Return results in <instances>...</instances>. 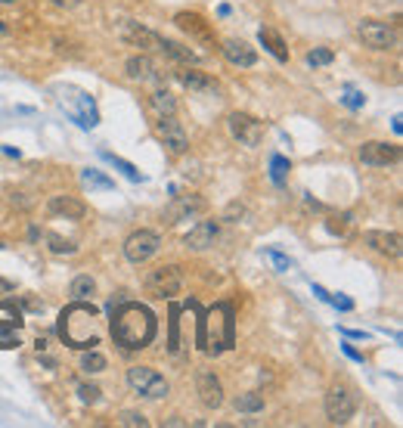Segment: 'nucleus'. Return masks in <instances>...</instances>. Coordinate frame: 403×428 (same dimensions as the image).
<instances>
[{
    "label": "nucleus",
    "instance_id": "obj_1",
    "mask_svg": "<svg viewBox=\"0 0 403 428\" xmlns=\"http://www.w3.org/2000/svg\"><path fill=\"white\" fill-rule=\"evenodd\" d=\"M155 329H159L155 314L146 305H140V301H121L118 310H112V338L124 351L149 348Z\"/></svg>",
    "mask_w": 403,
    "mask_h": 428
},
{
    "label": "nucleus",
    "instance_id": "obj_2",
    "mask_svg": "<svg viewBox=\"0 0 403 428\" xmlns=\"http://www.w3.org/2000/svg\"><path fill=\"white\" fill-rule=\"evenodd\" d=\"M99 310L90 301H72L66 310L59 314V338L68 348L87 351V348L99 345V326H97Z\"/></svg>",
    "mask_w": 403,
    "mask_h": 428
},
{
    "label": "nucleus",
    "instance_id": "obj_3",
    "mask_svg": "<svg viewBox=\"0 0 403 428\" xmlns=\"http://www.w3.org/2000/svg\"><path fill=\"white\" fill-rule=\"evenodd\" d=\"M199 348L205 354H223L236 341V320H232V305H214L202 314L199 320Z\"/></svg>",
    "mask_w": 403,
    "mask_h": 428
},
{
    "label": "nucleus",
    "instance_id": "obj_4",
    "mask_svg": "<svg viewBox=\"0 0 403 428\" xmlns=\"http://www.w3.org/2000/svg\"><path fill=\"white\" fill-rule=\"evenodd\" d=\"M53 93H56V103L62 112L72 118L78 128L84 130H93L99 124V109H97V99L90 97L87 90L75 87V84H56L53 87Z\"/></svg>",
    "mask_w": 403,
    "mask_h": 428
},
{
    "label": "nucleus",
    "instance_id": "obj_5",
    "mask_svg": "<svg viewBox=\"0 0 403 428\" xmlns=\"http://www.w3.org/2000/svg\"><path fill=\"white\" fill-rule=\"evenodd\" d=\"M146 292L152 298L170 301L183 292V270L177 264H165V267H155L149 276H146Z\"/></svg>",
    "mask_w": 403,
    "mask_h": 428
},
{
    "label": "nucleus",
    "instance_id": "obj_6",
    "mask_svg": "<svg viewBox=\"0 0 403 428\" xmlns=\"http://www.w3.org/2000/svg\"><path fill=\"white\" fill-rule=\"evenodd\" d=\"M22 326H25V320H22V307L16 305L13 298H4L0 301V348H4V351L22 345V338H19Z\"/></svg>",
    "mask_w": 403,
    "mask_h": 428
},
{
    "label": "nucleus",
    "instance_id": "obj_7",
    "mask_svg": "<svg viewBox=\"0 0 403 428\" xmlns=\"http://www.w3.org/2000/svg\"><path fill=\"white\" fill-rule=\"evenodd\" d=\"M128 385L134 388L137 394L149 398V401H159V398H165V394H168L165 376H159L152 367H130L128 369Z\"/></svg>",
    "mask_w": 403,
    "mask_h": 428
},
{
    "label": "nucleus",
    "instance_id": "obj_8",
    "mask_svg": "<svg viewBox=\"0 0 403 428\" xmlns=\"http://www.w3.org/2000/svg\"><path fill=\"white\" fill-rule=\"evenodd\" d=\"M356 410V401H354V391L347 385H332L329 394H326V416H329L332 425H345L351 422Z\"/></svg>",
    "mask_w": 403,
    "mask_h": 428
},
{
    "label": "nucleus",
    "instance_id": "obj_9",
    "mask_svg": "<svg viewBox=\"0 0 403 428\" xmlns=\"http://www.w3.org/2000/svg\"><path fill=\"white\" fill-rule=\"evenodd\" d=\"M230 134L232 140H239L242 146H248V149H254V146H261V140H264V121H258L254 115H248V112H232L230 118Z\"/></svg>",
    "mask_w": 403,
    "mask_h": 428
},
{
    "label": "nucleus",
    "instance_id": "obj_10",
    "mask_svg": "<svg viewBox=\"0 0 403 428\" xmlns=\"http://www.w3.org/2000/svg\"><path fill=\"white\" fill-rule=\"evenodd\" d=\"M159 248H161V239H159V233H155V230H137V233H130V236L124 239V255H128L130 264L149 261Z\"/></svg>",
    "mask_w": 403,
    "mask_h": 428
},
{
    "label": "nucleus",
    "instance_id": "obj_11",
    "mask_svg": "<svg viewBox=\"0 0 403 428\" xmlns=\"http://www.w3.org/2000/svg\"><path fill=\"white\" fill-rule=\"evenodd\" d=\"M360 37L372 50H391V47H397V28L388 25V22H378V19H363Z\"/></svg>",
    "mask_w": 403,
    "mask_h": 428
},
{
    "label": "nucleus",
    "instance_id": "obj_12",
    "mask_svg": "<svg viewBox=\"0 0 403 428\" xmlns=\"http://www.w3.org/2000/svg\"><path fill=\"white\" fill-rule=\"evenodd\" d=\"M400 159V146L397 143H385V140H369L360 146V161L372 168H388Z\"/></svg>",
    "mask_w": 403,
    "mask_h": 428
},
{
    "label": "nucleus",
    "instance_id": "obj_13",
    "mask_svg": "<svg viewBox=\"0 0 403 428\" xmlns=\"http://www.w3.org/2000/svg\"><path fill=\"white\" fill-rule=\"evenodd\" d=\"M155 130H159V137L165 140V146L170 152H186L190 149V137H186L183 124L177 121V115H159V124H155Z\"/></svg>",
    "mask_w": 403,
    "mask_h": 428
},
{
    "label": "nucleus",
    "instance_id": "obj_14",
    "mask_svg": "<svg viewBox=\"0 0 403 428\" xmlns=\"http://www.w3.org/2000/svg\"><path fill=\"white\" fill-rule=\"evenodd\" d=\"M118 35L130 47H140V50H159V37H161V35H155L152 28L140 25V22H134V19H121L118 22Z\"/></svg>",
    "mask_w": 403,
    "mask_h": 428
},
{
    "label": "nucleus",
    "instance_id": "obj_15",
    "mask_svg": "<svg viewBox=\"0 0 403 428\" xmlns=\"http://www.w3.org/2000/svg\"><path fill=\"white\" fill-rule=\"evenodd\" d=\"M174 22H177V28L186 31V35L192 37V41H199V44H205V47H214V28H211V22H205L199 13H177Z\"/></svg>",
    "mask_w": 403,
    "mask_h": 428
},
{
    "label": "nucleus",
    "instance_id": "obj_16",
    "mask_svg": "<svg viewBox=\"0 0 403 428\" xmlns=\"http://www.w3.org/2000/svg\"><path fill=\"white\" fill-rule=\"evenodd\" d=\"M223 56H227L230 66H239V68H252L254 62H258V53L252 50L245 41H239V37H227V41L221 44Z\"/></svg>",
    "mask_w": 403,
    "mask_h": 428
},
{
    "label": "nucleus",
    "instance_id": "obj_17",
    "mask_svg": "<svg viewBox=\"0 0 403 428\" xmlns=\"http://www.w3.org/2000/svg\"><path fill=\"white\" fill-rule=\"evenodd\" d=\"M196 388H199V398L202 403H205L208 410H217L223 403V388L221 382H217V376L214 372H208V369H202L199 376H196Z\"/></svg>",
    "mask_w": 403,
    "mask_h": 428
},
{
    "label": "nucleus",
    "instance_id": "obj_18",
    "mask_svg": "<svg viewBox=\"0 0 403 428\" xmlns=\"http://www.w3.org/2000/svg\"><path fill=\"white\" fill-rule=\"evenodd\" d=\"M217 239V221H199L196 227L183 236V245L192 248V252H205V248H211Z\"/></svg>",
    "mask_w": 403,
    "mask_h": 428
},
{
    "label": "nucleus",
    "instance_id": "obj_19",
    "mask_svg": "<svg viewBox=\"0 0 403 428\" xmlns=\"http://www.w3.org/2000/svg\"><path fill=\"white\" fill-rule=\"evenodd\" d=\"M205 212V202L199 196H174V202L165 208V221L168 224H177V221H186V217Z\"/></svg>",
    "mask_w": 403,
    "mask_h": 428
},
{
    "label": "nucleus",
    "instance_id": "obj_20",
    "mask_svg": "<svg viewBox=\"0 0 403 428\" xmlns=\"http://www.w3.org/2000/svg\"><path fill=\"white\" fill-rule=\"evenodd\" d=\"M46 212L56 214V217H66V221H81L87 214V205L75 196H53L46 202Z\"/></svg>",
    "mask_w": 403,
    "mask_h": 428
},
{
    "label": "nucleus",
    "instance_id": "obj_21",
    "mask_svg": "<svg viewBox=\"0 0 403 428\" xmlns=\"http://www.w3.org/2000/svg\"><path fill=\"white\" fill-rule=\"evenodd\" d=\"M363 243H366L372 252L378 255H388V258H397L400 255V236L397 233H385V230H369L366 236H363Z\"/></svg>",
    "mask_w": 403,
    "mask_h": 428
},
{
    "label": "nucleus",
    "instance_id": "obj_22",
    "mask_svg": "<svg viewBox=\"0 0 403 428\" xmlns=\"http://www.w3.org/2000/svg\"><path fill=\"white\" fill-rule=\"evenodd\" d=\"M177 81L183 84L186 90H192V93H217V81L211 75H205V72H199V68H180L177 72Z\"/></svg>",
    "mask_w": 403,
    "mask_h": 428
},
{
    "label": "nucleus",
    "instance_id": "obj_23",
    "mask_svg": "<svg viewBox=\"0 0 403 428\" xmlns=\"http://www.w3.org/2000/svg\"><path fill=\"white\" fill-rule=\"evenodd\" d=\"M81 183L87 186L90 192H112V190H115V181H112V177H106L103 171H97V168H84V171H81Z\"/></svg>",
    "mask_w": 403,
    "mask_h": 428
},
{
    "label": "nucleus",
    "instance_id": "obj_24",
    "mask_svg": "<svg viewBox=\"0 0 403 428\" xmlns=\"http://www.w3.org/2000/svg\"><path fill=\"white\" fill-rule=\"evenodd\" d=\"M159 50L165 53V56L177 59V62H186V66H192V62H199V56L190 50V47L177 44V41H168V37H159Z\"/></svg>",
    "mask_w": 403,
    "mask_h": 428
},
{
    "label": "nucleus",
    "instance_id": "obj_25",
    "mask_svg": "<svg viewBox=\"0 0 403 428\" xmlns=\"http://www.w3.org/2000/svg\"><path fill=\"white\" fill-rule=\"evenodd\" d=\"M258 37H261V44L267 47V50L273 53V56H276L279 62H289V47H285V41L276 35L273 28H261V31H258Z\"/></svg>",
    "mask_w": 403,
    "mask_h": 428
},
{
    "label": "nucleus",
    "instance_id": "obj_26",
    "mask_svg": "<svg viewBox=\"0 0 403 428\" xmlns=\"http://www.w3.org/2000/svg\"><path fill=\"white\" fill-rule=\"evenodd\" d=\"M128 78L130 81H149V78L155 75V66H152V59L149 56H134V59H128Z\"/></svg>",
    "mask_w": 403,
    "mask_h": 428
},
{
    "label": "nucleus",
    "instance_id": "obj_27",
    "mask_svg": "<svg viewBox=\"0 0 403 428\" xmlns=\"http://www.w3.org/2000/svg\"><path fill=\"white\" fill-rule=\"evenodd\" d=\"M289 171H292V161L285 159V155H270V181H273L276 186H285V181H289Z\"/></svg>",
    "mask_w": 403,
    "mask_h": 428
},
{
    "label": "nucleus",
    "instance_id": "obj_28",
    "mask_svg": "<svg viewBox=\"0 0 403 428\" xmlns=\"http://www.w3.org/2000/svg\"><path fill=\"white\" fill-rule=\"evenodd\" d=\"M99 155H103V159L108 161V165H115V168H118L121 174L128 177V181H134V183H140V181H143V174H140V171H137L134 165H130V161H124L121 155H115V152H108V149H103Z\"/></svg>",
    "mask_w": 403,
    "mask_h": 428
},
{
    "label": "nucleus",
    "instance_id": "obj_29",
    "mask_svg": "<svg viewBox=\"0 0 403 428\" xmlns=\"http://www.w3.org/2000/svg\"><path fill=\"white\" fill-rule=\"evenodd\" d=\"M152 109H155L159 115H177V99L170 97V90L161 87V90L152 93Z\"/></svg>",
    "mask_w": 403,
    "mask_h": 428
},
{
    "label": "nucleus",
    "instance_id": "obj_30",
    "mask_svg": "<svg viewBox=\"0 0 403 428\" xmlns=\"http://www.w3.org/2000/svg\"><path fill=\"white\" fill-rule=\"evenodd\" d=\"M108 367V360L99 351H93V348H87V351L81 354V369L90 372V376H97V372H103Z\"/></svg>",
    "mask_w": 403,
    "mask_h": 428
},
{
    "label": "nucleus",
    "instance_id": "obj_31",
    "mask_svg": "<svg viewBox=\"0 0 403 428\" xmlns=\"http://www.w3.org/2000/svg\"><path fill=\"white\" fill-rule=\"evenodd\" d=\"M310 289H314V295L320 301H326V305H332V307H338V310H354V301L351 298H345V295H332V292H326L323 286H310Z\"/></svg>",
    "mask_w": 403,
    "mask_h": 428
},
{
    "label": "nucleus",
    "instance_id": "obj_32",
    "mask_svg": "<svg viewBox=\"0 0 403 428\" xmlns=\"http://www.w3.org/2000/svg\"><path fill=\"white\" fill-rule=\"evenodd\" d=\"M232 407H236V413H261L264 398H261V394H239Z\"/></svg>",
    "mask_w": 403,
    "mask_h": 428
},
{
    "label": "nucleus",
    "instance_id": "obj_33",
    "mask_svg": "<svg viewBox=\"0 0 403 428\" xmlns=\"http://www.w3.org/2000/svg\"><path fill=\"white\" fill-rule=\"evenodd\" d=\"M93 289H97V283H93L90 276H78L68 292H72V298H75V301H90Z\"/></svg>",
    "mask_w": 403,
    "mask_h": 428
},
{
    "label": "nucleus",
    "instance_id": "obj_34",
    "mask_svg": "<svg viewBox=\"0 0 403 428\" xmlns=\"http://www.w3.org/2000/svg\"><path fill=\"white\" fill-rule=\"evenodd\" d=\"M46 243H50V252H53V255H75V252H78L75 243H68V239L56 236V233H46Z\"/></svg>",
    "mask_w": 403,
    "mask_h": 428
},
{
    "label": "nucleus",
    "instance_id": "obj_35",
    "mask_svg": "<svg viewBox=\"0 0 403 428\" xmlns=\"http://www.w3.org/2000/svg\"><path fill=\"white\" fill-rule=\"evenodd\" d=\"M264 258H267L279 274H285V270H292V258H285L283 252H276V248H264Z\"/></svg>",
    "mask_w": 403,
    "mask_h": 428
},
{
    "label": "nucleus",
    "instance_id": "obj_36",
    "mask_svg": "<svg viewBox=\"0 0 403 428\" xmlns=\"http://www.w3.org/2000/svg\"><path fill=\"white\" fill-rule=\"evenodd\" d=\"M332 59H335V53H332V50H326V47H320V50H310L307 53V66H329V62Z\"/></svg>",
    "mask_w": 403,
    "mask_h": 428
},
{
    "label": "nucleus",
    "instance_id": "obj_37",
    "mask_svg": "<svg viewBox=\"0 0 403 428\" xmlns=\"http://www.w3.org/2000/svg\"><path fill=\"white\" fill-rule=\"evenodd\" d=\"M118 425H128V428H146V425H149V422H146V416L143 413H134V410H128V413H121L118 416Z\"/></svg>",
    "mask_w": 403,
    "mask_h": 428
},
{
    "label": "nucleus",
    "instance_id": "obj_38",
    "mask_svg": "<svg viewBox=\"0 0 403 428\" xmlns=\"http://www.w3.org/2000/svg\"><path fill=\"white\" fill-rule=\"evenodd\" d=\"M341 103H345L347 109H363L366 106V97H363L360 90H347L345 97H341Z\"/></svg>",
    "mask_w": 403,
    "mask_h": 428
},
{
    "label": "nucleus",
    "instance_id": "obj_39",
    "mask_svg": "<svg viewBox=\"0 0 403 428\" xmlns=\"http://www.w3.org/2000/svg\"><path fill=\"white\" fill-rule=\"evenodd\" d=\"M78 398L84 403H97L99 401V388L97 385H78Z\"/></svg>",
    "mask_w": 403,
    "mask_h": 428
},
{
    "label": "nucleus",
    "instance_id": "obj_40",
    "mask_svg": "<svg viewBox=\"0 0 403 428\" xmlns=\"http://www.w3.org/2000/svg\"><path fill=\"white\" fill-rule=\"evenodd\" d=\"M341 351H345L347 357H351V360H354V363H363V354H360V351H356V348L351 345V341H345V345H341Z\"/></svg>",
    "mask_w": 403,
    "mask_h": 428
},
{
    "label": "nucleus",
    "instance_id": "obj_41",
    "mask_svg": "<svg viewBox=\"0 0 403 428\" xmlns=\"http://www.w3.org/2000/svg\"><path fill=\"white\" fill-rule=\"evenodd\" d=\"M338 332H341V336H345V338H366V332H363V329H345V326H338Z\"/></svg>",
    "mask_w": 403,
    "mask_h": 428
},
{
    "label": "nucleus",
    "instance_id": "obj_42",
    "mask_svg": "<svg viewBox=\"0 0 403 428\" xmlns=\"http://www.w3.org/2000/svg\"><path fill=\"white\" fill-rule=\"evenodd\" d=\"M53 4H56V6H66V10H75L81 0H53Z\"/></svg>",
    "mask_w": 403,
    "mask_h": 428
},
{
    "label": "nucleus",
    "instance_id": "obj_43",
    "mask_svg": "<svg viewBox=\"0 0 403 428\" xmlns=\"http://www.w3.org/2000/svg\"><path fill=\"white\" fill-rule=\"evenodd\" d=\"M236 214H242V205H230L227 208V221H230V217H236Z\"/></svg>",
    "mask_w": 403,
    "mask_h": 428
},
{
    "label": "nucleus",
    "instance_id": "obj_44",
    "mask_svg": "<svg viewBox=\"0 0 403 428\" xmlns=\"http://www.w3.org/2000/svg\"><path fill=\"white\" fill-rule=\"evenodd\" d=\"M35 348H37V354H41V351H44V348H46V336H37V341H35Z\"/></svg>",
    "mask_w": 403,
    "mask_h": 428
},
{
    "label": "nucleus",
    "instance_id": "obj_45",
    "mask_svg": "<svg viewBox=\"0 0 403 428\" xmlns=\"http://www.w3.org/2000/svg\"><path fill=\"white\" fill-rule=\"evenodd\" d=\"M391 128H394V134H403V124H400V115H394V124H391Z\"/></svg>",
    "mask_w": 403,
    "mask_h": 428
},
{
    "label": "nucleus",
    "instance_id": "obj_46",
    "mask_svg": "<svg viewBox=\"0 0 403 428\" xmlns=\"http://www.w3.org/2000/svg\"><path fill=\"white\" fill-rule=\"evenodd\" d=\"M10 31H13V28H10V25H6V22H4V19H0V37H6V35H10Z\"/></svg>",
    "mask_w": 403,
    "mask_h": 428
},
{
    "label": "nucleus",
    "instance_id": "obj_47",
    "mask_svg": "<svg viewBox=\"0 0 403 428\" xmlns=\"http://www.w3.org/2000/svg\"><path fill=\"white\" fill-rule=\"evenodd\" d=\"M0 4H4V6H10V4H19V0H0Z\"/></svg>",
    "mask_w": 403,
    "mask_h": 428
},
{
    "label": "nucleus",
    "instance_id": "obj_48",
    "mask_svg": "<svg viewBox=\"0 0 403 428\" xmlns=\"http://www.w3.org/2000/svg\"><path fill=\"white\" fill-rule=\"evenodd\" d=\"M0 248H4V243H0Z\"/></svg>",
    "mask_w": 403,
    "mask_h": 428
}]
</instances>
